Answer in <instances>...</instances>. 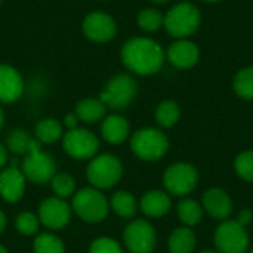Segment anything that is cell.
Masks as SVG:
<instances>
[{
    "label": "cell",
    "instance_id": "1",
    "mask_svg": "<svg viewBox=\"0 0 253 253\" xmlns=\"http://www.w3.org/2000/svg\"><path fill=\"white\" fill-rule=\"evenodd\" d=\"M122 61L132 73L139 76H151L162 68L165 62V52L153 39L135 37L123 44Z\"/></svg>",
    "mask_w": 253,
    "mask_h": 253
},
{
    "label": "cell",
    "instance_id": "2",
    "mask_svg": "<svg viewBox=\"0 0 253 253\" xmlns=\"http://www.w3.org/2000/svg\"><path fill=\"white\" fill-rule=\"evenodd\" d=\"M25 179L33 184H47L56 173V163L52 159V156L42 151L40 142L34 138L28 153L25 154L22 160V169Z\"/></svg>",
    "mask_w": 253,
    "mask_h": 253
},
{
    "label": "cell",
    "instance_id": "3",
    "mask_svg": "<svg viewBox=\"0 0 253 253\" xmlns=\"http://www.w3.org/2000/svg\"><path fill=\"white\" fill-rule=\"evenodd\" d=\"M202 16L199 9L188 1L175 4L166 16H163V25L166 31L176 39H185L194 34L200 25Z\"/></svg>",
    "mask_w": 253,
    "mask_h": 253
},
{
    "label": "cell",
    "instance_id": "4",
    "mask_svg": "<svg viewBox=\"0 0 253 253\" xmlns=\"http://www.w3.org/2000/svg\"><path fill=\"white\" fill-rule=\"evenodd\" d=\"M71 208L76 212V215L84 222L96 224L107 218L110 203L99 190L83 188L74 194Z\"/></svg>",
    "mask_w": 253,
    "mask_h": 253
},
{
    "label": "cell",
    "instance_id": "5",
    "mask_svg": "<svg viewBox=\"0 0 253 253\" xmlns=\"http://www.w3.org/2000/svg\"><path fill=\"white\" fill-rule=\"evenodd\" d=\"M130 148L138 159L145 162H156L166 154L169 141L162 130L145 127L132 135Z\"/></svg>",
    "mask_w": 253,
    "mask_h": 253
},
{
    "label": "cell",
    "instance_id": "6",
    "mask_svg": "<svg viewBox=\"0 0 253 253\" xmlns=\"http://www.w3.org/2000/svg\"><path fill=\"white\" fill-rule=\"evenodd\" d=\"M122 173V163L113 154H101L92 159L86 169V176L96 190H107L114 187L120 181Z\"/></svg>",
    "mask_w": 253,
    "mask_h": 253
},
{
    "label": "cell",
    "instance_id": "7",
    "mask_svg": "<svg viewBox=\"0 0 253 253\" xmlns=\"http://www.w3.org/2000/svg\"><path fill=\"white\" fill-rule=\"evenodd\" d=\"M136 82L129 74H117L108 80L99 99L110 108L120 110L127 107L136 96Z\"/></svg>",
    "mask_w": 253,
    "mask_h": 253
},
{
    "label": "cell",
    "instance_id": "8",
    "mask_svg": "<svg viewBox=\"0 0 253 253\" xmlns=\"http://www.w3.org/2000/svg\"><path fill=\"white\" fill-rule=\"evenodd\" d=\"M65 153L76 160H87L95 157L99 148L98 138L87 129H70L62 138Z\"/></svg>",
    "mask_w": 253,
    "mask_h": 253
},
{
    "label": "cell",
    "instance_id": "9",
    "mask_svg": "<svg viewBox=\"0 0 253 253\" xmlns=\"http://www.w3.org/2000/svg\"><path fill=\"white\" fill-rule=\"evenodd\" d=\"M215 246L219 253H246L249 236L237 221H225L215 231Z\"/></svg>",
    "mask_w": 253,
    "mask_h": 253
},
{
    "label": "cell",
    "instance_id": "10",
    "mask_svg": "<svg viewBox=\"0 0 253 253\" xmlns=\"http://www.w3.org/2000/svg\"><path fill=\"white\" fill-rule=\"evenodd\" d=\"M199 181V173L194 166L188 163H175L163 175V184L166 190L173 196L190 194Z\"/></svg>",
    "mask_w": 253,
    "mask_h": 253
},
{
    "label": "cell",
    "instance_id": "11",
    "mask_svg": "<svg viewBox=\"0 0 253 253\" xmlns=\"http://www.w3.org/2000/svg\"><path fill=\"white\" fill-rule=\"evenodd\" d=\"M125 245L132 253H151L156 248V231L144 219L132 221L123 233Z\"/></svg>",
    "mask_w": 253,
    "mask_h": 253
},
{
    "label": "cell",
    "instance_id": "12",
    "mask_svg": "<svg viewBox=\"0 0 253 253\" xmlns=\"http://www.w3.org/2000/svg\"><path fill=\"white\" fill-rule=\"evenodd\" d=\"M39 221L49 230H61L71 219L70 205L59 197H49L39 206Z\"/></svg>",
    "mask_w": 253,
    "mask_h": 253
},
{
    "label": "cell",
    "instance_id": "13",
    "mask_svg": "<svg viewBox=\"0 0 253 253\" xmlns=\"http://www.w3.org/2000/svg\"><path fill=\"white\" fill-rule=\"evenodd\" d=\"M117 25L111 15L105 12H92L83 21L84 36L96 43H104L116 36Z\"/></svg>",
    "mask_w": 253,
    "mask_h": 253
},
{
    "label": "cell",
    "instance_id": "14",
    "mask_svg": "<svg viewBox=\"0 0 253 253\" xmlns=\"http://www.w3.org/2000/svg\"><path fill=\"white\" fill-rule=\"evenodd\" d=\"M24 93V80L19 71L7 64H0V102L10 104Z\"/></svg>",
    "mask_w": 253,
    "mask_h": 253
},
{
    "label": "cell",
    "instance_id": "15",
    "mask_svg": "<svg viewBox=\"0 0 253 253\" xmlns=\"http://www.w3.org/2000/svg\"><path fill=\"white\" fill-rule=\"evenodd\" d=\"M25 176L15 166L0 172V196L7 203H15L25 193Z\"/></svg>",
    "mask_w": 253,
    "mask_h": 253
},
{
    "label": "cell",
    "instance_id": "16",
    "mask_svg": "<svg viewBox=\"0 0 253 253\" xmlns=\"http://www.w3.org/2000/svg\"><path fill=\"white\" fill-rule=\"evenodd\" d=\"M199 56H200L199 47L193 42H188L185 39L175 42L168 49L169 62L175 65L176 68H182V70L191 68L193 65H196L199 61Z\"/></svg>",
    "mask_w": 253,
    "mask_h": 253
},
{
    "label": "cell",
    "instance_id": "17",
    "mask_svg": "<svg viewBox=\"0 0 253 253\" xmlns=\"http://www.w3.org/2000/svg\"><path fill=\"white\" fill-rule=\"evenodd\" d=\"M203 206L206 212L215 219H225L231 215L233 202L230 196L221 188H211L203 196Z\"/></svg>",
    "mask_w": 253,
    "mask_h": 253
},
{
    "label": "cell",
    "instance_id": "18",
    "mask_svg": "<svg viewBox=\"0 0 253 253\" xmlns=\"http://www.w3.org/2000/svg\"><path fill=\"white\" fill-rule=\"evenodd\" d=\"M129 123L125 117L119 114H111L104 119L101 125L102 138L110 144H122L129 136Z\"/></svg>",
    "mask_w": 253,
    "mask_h": 253
},
{
    "label": "cell",
    "instance_id": "19",
    "mask_svg": "<svg viewBox=\"0 0 253 253\" xmlns=\"http://www.w3.org/2000/svg\"><path fill=\"white\" fill-rule=\"evenodd\" d=\"M141 209L150 218H160L170 209V197L159 190L148 191L141 199Z\"/></svg>",
    "mask_w": 253,
    "mask_h": 253
},
{
    "label": "cell",
    "instance_id": "20",
    "mask_svg": "<svg viewBox=\"0 0 253 253\" xmlns=\"http://www.w3.org/2000/svg\"><path fill=\"white\" fill-rule=\"evenodd\" d=\"M107 105L98 98H84L76 105V116L83 123H95L105 117Z\"/></svg>",
    "mask_w": 253,
    "mask_h": 253
},
{
    "label": "cell",
    "instance_id": "21",
    "mask_svg": "<svg viewBox=\"0 0 253 253\" xmlns=\"http://www.w3.org/2000/svg\"><path fill=\"white\" fill-rule=\"evenodd\" d=\"M111 209L114 211L116 215H119L120 218L129 219L133 218L136 211H138V205L135 197L127 193V191H117L113 194L111 202H110Z\"/></svg>",
    "mask_w": 253,
    "mask_h": 253
},
{
    "label": "cell",
    "instance_id": "22",
    "mask_svg": "<svg viewBox=\"0 0 253 253\" xmlns=\"http://www.w3.org/2000/svg\"><path fill=\"white\" fill-rule=\"evenodd\" d=\"M34 133L40 144H53L62 136V126L55 119H42L37 122Z\"/></svg>",
    "mask_w": 253,
    "mask_h": 253
},
{
    "label": "cell",
    "instance_id": "23",
    "mask_svg": "<svg viewBox=\"0 0 253 253\" xmlns=\"http://www.w3.org/2000/svg\"><path fill=\"white\" fill-rule=\"evenodd\" d=\"M196 248V234L190 228H178L169 237L170 253H193Z\"/></svg>",
    "mask_w": 253,
    "mask_h": 253
},
{
    "label": "cell",
    "instance_id": "24",
    "mask_svg": "<svg viewBox=\"0 0 253 253\" xmlns=\"http://www.w3.org/2000/svg\"><path fill=\"white\" fill-rule=\"evenodd\" d=\"M233 87L240 98L253 99V67H246L236 74Z\"/></svg>",
    "mask_w": 253,
    "mask_h": 253
},
{
    "label": "cell",
    "instance_id": "25",
    "mask_svg": "<svg viewBox=\"0 0 253 253\" xmlns=\"http://www.w3.org/2000/svg\"><path fill=\"white\" fill-rule=\"evenodd\" d=\"M181 111L176 102L165 101L156 110V120L162 127H170L179 120Z\"/></svg>",
    "mask_w": 253,
    "mask_h": 253
},
{
    "label": "cell",
    "instance_id": "26",
    "mask_svg": "<svg viewBox=\"0 0 253 253\" xmlns=\"http://www.w3.org/2000/svg\"><path fill=\"white\" fill-rule=\"evenodd\" d=\"M34 138L24 129H13L7 135V148L15 154H27Z\"/></svg>",
    "mask_w": 253,
    "mask_h": 253
},
{
    "label": "cell",
    "instance_id": "27",
    "mask_svg": "<svg viewBox=\"0 0 253 253\" xmlns=\"http://www.w3.org/2000/svg\"><path fill=\"white\" fill-rule=\"evenodd\" d=\"M33 249L34 253H65V246L62 240L49 233L37 236L33 243Z\"/></svg>",
    "mask_w": 253,
    "mask_h": 253
},
{
    "label": "cell",
    "instance_id": "28",
    "mask_svg": "<svg viewBox=\"0 0 253 253\" xmlns=\"http://www.w3.org/2000/svg\"><path fill=\"white\" fill-rule=\"evenodd\" d=\"M178 216L187 225H196L200 222L203 216V211L200 205L194 200H184L178 205Z\"/></svg>",
    "mask_w": 253,
    "mask_h": 253
},
{
    "label": "cell",
    "instance_id": "29",
    "mask_svg": "<svg viewBox=\"0 0 253 253\" xmlns=\"http://www.w3.org/2000/svg\"><path fill=\"white\" fill-rule=\"evenodd\" d=\"M50 185H52L53 193L59 199L71 197V194H74V190H76L74 178L68 173H64V172L55 173L53 178L50 179Z\"/></svg>",
    "mask_w": 253,
    "mask_h": 253
},
{
    "label": "cell",
    "instance_id": "30",
    "mask_svg": "<svg viewBox=\"0 0 253 253\" xmlns=\"http://www.w3.org/2000/svg\"><path fill=\"white\" fill-rule=\"evenodd\" d=\"M138 25L144 31H157L163 25V15L157 9L147 7L138 13Z\"/></svg>",
    "mask_w": 253,
    "mask_h": 253
},
{
    "label": "cell",
    "instance_id": "31",
    "mask_svg": "<svg viewBox=\"0 0 253 253\" xmlns=\"http://www.w3.org/2000/svg\"><path fill=\"white\" fill-rule=\"evenodd\" d=\"M15 227L22 236H34L39 231V218L31 212H22L16 216Z\"/></svg>",
    "mask_w": 253,
    "mask_h": 253
},
{
    "label": "cell",
    "instance_id": "32",
    "mask_svg": "<svg viewBox=\"0 0 253 253\" xmlns=\"http://www.w3.org/2000/svg\"><path fill=\"white\" fill-rule=\"evenodd\" d=\"M234 168H236L237 175L242 179L253 182V151H245V153H242L236 159Z\"/></svg>",
    "mask_w": 253,
    "mask_h": 253
},
{
    "label": "cell",
    "instance_id": "33",
    "mask_svg": "<svg viewBox=\"0 0 253 253\" xmlns=\"http://www.w3.org/2000/svg\"><path fill=\"white\" fill-rule=\"evenodd\" d=\"M89 253H123L120 245L110 237H99L92 242Z\"/></svg>",
    "mask_w": 253,
    "mask_h": 253
},
{
    "label": "cell",
    "instance_id": "34",
    "mask_svg": "<svg viewBox=\"0 0 253 253\" xmlns=\"http://www.w3.org/2000/svg\"><path fill=\"white\" fill-rule=\"evenodd\" d=\"M252 212L251 211H248V209H245V211H242V213H240V216H239V224L242 225V227H246V225H249L251 222H252Z\"/></svg>",
    "mask_w": 253,
    "mask_h": 253
},
{
    "label": "cell",
    "instance_id": "35",
    "mask_svg": "<svg viewBox=\"0 0 253 253\" xmlns=\"http://www.w3.org/2000/svg\"><path fill=\"white\" fill-rule=\"evenodd\" d=\"M79 117L76 116V113L74 114H67L65 116V120H64V123H65V126L68 127V130L70 129H76L77 127V125H79Z\"/></svg>",
    "mask_w": 253,
    "mask_h": 253
},
{
    "label": "cell",
    "instance_id": "36",
    "mask_svg": "<svg viewBox=\"0 0 253 253\" xmlns=\"http://www.w3.org/2000/svg\"><path fill=\"white\" fill-rule=\"evenodd\" d=\"M6 163H7V148L3 144H0V169H3Z\"/></svg>",
    "mask_w": 253,
    "mask_h": 253
},
{
    "label": "cell",
    "instance_id": "37",
    "mask_svg": "<svg viewBox=\"0 0 253 253\" xmlns=\"http://www.w3.org/2000/svg\"><path fill=\"white\" fill-rule=\"evenodd\" d=\"M4 228H6V216H4V213L0 211V234L4 231Z\"/></svg>",
    "mask_w": 253,
    "mask_h": 253
},
{
    "label": "cell",
    "instance_id": "38",
    "mask_svg": "<svg viewBox=\"0 0 253 253\" xmlns=\"http://www.w3.org/2000/svg\"><path fill=\"white\" fill-rule=\"evenodd\" d=\"M3 123H4V114H3V110L0 107V129L3 127Z\"/></svg>",
    "mask_w": 253,
    "mask_h": 253
},
{
    "label": "cell",
    "instance_id": "39",
    "mask_svg": "<svg viewBox=\"0 0 253 253\" xmlns=\"http://www.w3.org/2000/svg\"><path fill=\"white\" fill-rule=\"evenodd\" d=\"M151 1H154V3H160V4H162V3H168L169 0H151Z\"/></svg>",
    "mask_w": 253,
    "mask_h": 253
},
{
    "label": "cell",
    "instance_id": "40",
    "mask_svg": "<svg viewBox=\"0 0 253 253\" xmlns=\"http://www.w3.org/2000/svg\"><path fill=\"white\" fill-rule=\"evenodd\" d=\"M0 253H7V251L4 249V246H3V245H0Z\"/></svg>",
    "mask_w": 253,
    "mask_h": 253
},
{
    "label": "cell",
    "instance_id": "41",
    "mask_svg": "<svg viewBox=\"0 0 253 253\" xmlns=\"http://www.w3.org/2000/svg\"><path fill=\"white\" fill-rule=\"evenodd\" d=\"M202 1H208V3H215V1H221V0H202Z\"/></svg>",
    "mask_w": 253,
    "mask_h": 253
},
{
    "label": "cell",
    "instance_id": "42",
    "mask_svg": "<svg viewBox=\"0 0 253 253\" xmlns=\"http://www.w3.org/2000/svg\"><path fill=\"white\" fill-rule=\"evenodd\" d=\"M202 253H218V252H215V251H203Z\"/></svg>",
    "mask_w": 253,
    "mask_h": 253
},
{
    "label": "cell",
    "instance_id": "43",
    "mask_svg": "<svg viewBox=\"0 0 253 253\" xmlns=\"http://www.w3.org/2000/svg\"><path fill=\"white\" fill-rule=\"evenodd\" d=\"M251 253H253V249H252V252H251Z\"/></svg>",
    "mask_w": 253,
    "mask_h": 253
},
{
    "label": "cell",
    "instance_id": "44",
    "mask_svg": "<svg viewBox=\"0 0 253 253\" xmlns=\"http://www.w3.org/2000/svg\"><path fill=\"white\" fill-rule=\"evenodd\" d=\"M0 1H1V0H0Z\"/></svg>",
    "mask_w": 253,
    "mask_h": 253
}]
</instances>
